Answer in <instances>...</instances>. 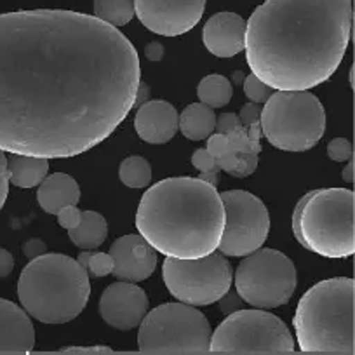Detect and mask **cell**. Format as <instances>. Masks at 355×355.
Returning a JSON list of instances; mask_svg holds the SVG:
<instances>
[{
  "instance_id": "cell-43",
  "label": "cell",
  "mask_w": 355,
  "mask_h": 355,
  "mask_svg": "<svg viewBox=\"0 0 355 355\" xmlns=\"http://www.w3.org/2000/svg\"><path fill=\"white\" fill-rule=\"evenodd\" d=\"M355 166H354V155L350 157V159H348V164H347V167H345L343 169V180L347 183H354V178H355Z\"/></svg>"
},
{
  "instance_id": "cell-28",
  "label": "cell",
  "mask_w": 355,
  "mask_h": 355,
  "mask_svg": "<svg viewBox=\"0 0 355 355\" xmlns=\"http://www.w3.org/2000/svg\"><path fill=\"white\" fill-rule=\"evenodd\" d=\"M244 93L252 103H265L272 94V89L259 80L254 73H251L244 78Z\"/></svg>"
},
{
  "instance_id": "cell-2",
  "label": "cell",
  "mask_w": 355,
  "mask_h": 355,
  "mask_svg": "<svg viewBox=\"0 0 355 355\" xmlns=\"http://www.w3.org/2000/svg\"><path fill=\"white\" fill-rule=\"evenodd\" d=\"M352 18V0H266L245 23L249 68L275 91H310L343 61Z\"/></svg>"
},
{
  "instance_id": "cell-33",
  "label": "cell",
  "mask_w": 355,
  "mask_h": 355,
  "mask_svg": "<svg viewBox=\"0 0 355 355\" xmlns=\"http://www.w3.org/2000/svg\"><path fill=\"white\" fill-rule=\"evenodd\" d=\"M9 171H8V155L0 148V209L4 207L9 196Z\"/></svg>"
},
{
  "instance_id": "cell-20",
  "label": "cell",
  "mask_w": 355,
  "mask_h": 355,
  "mask_svg": "<svg viewBox=\"0 0 355 355\" xmlns=\"http://www.w3.org/2000/svg\"><path fill=\"white\" fill-rule=\"evenodd\" d=\"M8 171L11 185L19 187V189H33L46 180L49 162L42 157L12 153L8 159Z\"/></svg>"
},
{
  "instance_id": "cell-31",
  "label": "cell",
  "mask_w": 355,
  "mask_h": 355,
  "mask_svg": "<svg viewBox=\"0 0 355 355\" xmlns=\"http://www.w3.org/2000/svg\"><path fill=\"white\" fill-rule=\"evenodd\" d=\"M192 164L196 169L200 171V173H206V171H218V173H220V169H218L216 166V159H214L206 148H199L193 152Z\"/></svg>"
},
{
  "instance_id": "cell-15",
  "label": "cell",
  "mask_w": 355,
  "mask_h": 355,
  "mask_svg": "<svg viewBox=\"0 0 355 355\" xmlns=\"http://www.w3.org/2000/svg\"><path fill=\"white\" fill-rule=\"evenodd\" d=\"M115 279L125 282H141L153 274L157 266V251L141 235H124L110 248Z\"/></svg>"
},
{
  "instance_id": "cell-13",
  "label": "cell",
  "mask_w": 355,
  "mask_h": 355,
  "mask_svg": "<svg viewBox=\"0 0 355 355\" xmlns=\"http://www.w3.org/2000/svg\"><path fill=\"white\" fill-rule=\"evenodd\" d=\"M206 0H135V15L150 32L178 37L200 21Z\"/></svg>"
},
{
  "instance_id": "cell-27",
  "label": "cell",
  "mask_w": 355,
  "mask_h": 355,
  "mask_svg": "<svg viewBox=\"0 0 355 355\" xmlns=\"http://www.w3.org/2000/svg\"><path fill=\"white\" fill-rule=\"evenodd\" d=\"M227 136V143H228V148L234 150L237 153H258L261 152V143L256 141V139L249 138L248 131L245 128L239 125L237 129H234L232 132H228Z\"/></svg>"
},
{
  "instance_id": "cell-5",
  "label": "cell",
  "mask_w": 355,
  "mask_h": 355,
  "mask_svg": "<svg viewBox=\"0 0 355 355\" xmlns=\"http://www.w3.org/2000/svg\"><path fill=\"white\" fill-rule=\"evenodd\" d=\"M354 279H327L302 296L295 313L300 350L305 354H355Z\"/></svg>"
},
{
  "instance_id": "cell-6",
  "label": "cell",
  "mask_w": 355,
  "mask_h": 355,
  "mask_svg": "<svg viewBox=\"0 0 355 355\" xmlns=\"http://www.w3.org/2000/svg\"><path fill=\"white\" fill-rule=\"evenodd\" d=\"M355 196L348 189L306 193L293 213V232L300 244L324 258L355 254Z\"/></svg>"
},
{
  "instance_id": "cell-12",
  "label": "cell",
  "mask_w": 355,
  "mask_h": 355,
  "mask_svg": "<svg viewBox=\"0 0 355 355\" xmlns=\"http://www.w3.org/2000/svg\"><path fill=\"white\" fill-rule=\"evenodd\" d=\"M220 196L225 206V227L218 249L223 256L251 254L268 237V209L261 199L245 190H228Z\"/></svg>"
},
{
  "instance_id": "cell-42",
  "label": "cell",
  "mask_w": 355,
  "mask_h": 355,
  "mask_svg": "<svg viewBox=\"0 0 355 355\" xmlns=\"http://www.w3.org/2000/svg\"><path fill=\"white\" fill-rule=\"evenodd\" d=\"M199 180H202V182L216 187L218 183H220V174H218V171H206V173H200Z\"/></svg>"
},
{
  "instance_id": "cell-40",
  "label": "cell",
  "mask_w": 355,
  "mask_h": 355,
  "mask_svg": "<svg viewBox=\"0 0 355 355\" xmlns=\"http://www.w3.org/2000/svg\"><path fill=\"white\" fill-rule=\"evenodd\" d=\"M164 54H166V49H164V46L160 42H150L145 47V56L150 61H160L164 58Z\"/></svg>"
},
{
  "instance_id": "cell-26",
  "label": "cell",
  "mask_w": 355,
  "mask_h": 355,
  "mask_svg": "<svg viewBox=\"0 0 355 355\" xmlns=\"http://www.w3.org/2000/svg\"><path fill=\"white\" fill-rule=\"evenodd\" d=\"M77 261L91 277L96 279L110 275L114 270V259H112L110 252H89L84 249V252L78 254Z\"/></svg>"
},
{
  "instance_id": "cell-25",
  "label": "cell",
  "mask_w": 355,
  "mask_h": 355,
  "mask_svg": "<svg viewBox=\"0 0 355 355\" xmlns=\"http://www.w3.org/2000/svg\"><path fill=\"white\" fill-rule=\"evenodd\" d=\"M121 182L129 189H145L152 182V166L141 155L128 157L119 169Z\"/></svg>"
},
{
  "instance_id": "cell-16",
  "label": "cell",
  "mask_w": 355,
  "mask_h": 355,
  "mask_svg": "<svg viewBox=\"0 0 355 355\" xmlns=\"http://www.w3.org/2000/svg\"><path fill=\"white\" fill-rule=\"evenodd\" d=\"M245 21L235 12H218L204 26V46L218 58H232L244 51Z\"/></svg>"
},
{
  "instance_id": "cell-23",
  "label": "cell",
  "mask_w": 355,
  "mask_h": 355,
  "mask_svg": "<svg viewBox=\"0 0 355 355\" xmlns=\"http://www.w3.org/2000/svg\"><path fill=\"white\" fill-rule=\"evenodd\" d=\"M232 94H234V87H232L230 80L223 75H207L200 80L199 87H197V96H199L200 103L207 105L213 110L230 103Z\"/></svg>"
},
{
  "instance_id": "cell-10",
  "label": "cell",
  "mask_w": 355,
  "mask_h": 355,
  "mask_svg": "<svg viewBox=\"0 0 355 355\" xmlns=\"http://www.w3.org/2000/svg\"><path fill=\"white\" fill-rule=\"evenodd\" d=\"M235 291L254 309L286 305L296 291V268L277 249H256L242 259L235 272Z\"/></svg>"
},
{
  "instance_id": "cell-41",
  "label": "cell",
  "mask_w": 355,
  "mask_h": 355,
  "mask_svg": "<svg viewBox=\"0 0 355 355\" xmlns=\"http://www.w3.org/2000/svg\"><path fill=\"white\" fill-rule=\"evenodd\" d=\"M150 98V87L145 84V82H139L138 91H136V98H135V107H139V105L146 103Z\"/></svg>"
},
{
  "instance_id": "cell-39",
  "label": "cell",
  "mask_w": 355,
  "mask_h": 355,
  "mask_svg": "<svg viewBox=\"0 0 355 355\" xmlns=\"http://www.w3.org/2000/svg\"><path fill=\"white\" fill-rule=\"evenodd\" d=\"M12 270H15V258L11 252L0 248V279L11 275Z\"/></svg>"
},
{
  "instance_id": "cell-22",
  "label": "cell",
  "mask_w": 355,
  "mask_h": 355,
  "mask_svg": "<svg viewBox=\"0 0 355 355\" xmlns=\"http://www.w3.org/2000/svg\"><path fill=\"white\" fill-rule=\"evenodd\" d=\"M108 225L107 220L96 211H82L80 223L75 228L68 230V237L77 248L85 249H96L107 241Z\"/></svg>"
},
{
  "instance_id": "cell-29",
  "label": "cell",
  "mask_w": 355,
  "mask_h": 355,
  "mask_svg": "<svg viewBox=\"0 0 355 355\" xmlns=\"http://www.w3.org/2000/svg\"><path fill=\"white\" fill-rule=\"evenodd\" d=\"M354 155L352 152V143L347 138H334L327 145V157L334 162H345Z\"/></svg>"
},
{
  "instance_id": "cell-30",
  "label": "cell",
  "mask_w": 355,
  "mask_h": 355,
  "mask_svg": "<svg viewBox=\"0 0 355 355\" xmlns=\"http://www.w3.org/2000/svg\"><path fill=\"white\" fill-rule=\"evenodd\" d=\"M56 216H58V223H60V227L67 228V230H71V228H75L78 223H80L82 211L78 209L77 206H73V204H70V206L61 207V209L56 213Z\"/></svg>"
},
{
  "instance_id": "cell-9",
  "label": "cell",
  "mask_w": 355,
  "mask_h": 355,
  "mask_svg": "<svg viewBox=\"0 0 355 355\" xmlns=\"http://www.w3.org/2000/svg\"><path fill=\"white\" fill-rule=\"evenodd\" d=\"M216 354H293L295 340L277 315L263 310H237L211 333Z\"/></svg>"
},
{
  "instance_id": "cell-4",
  "label": "cell",
  "mask_w": 355,
  "mask_h": 355,
  "mask_svg": "<svg viewBox=\"0 0 355 355\" xmlns=\"http://www.w3.org/2000/svg\"><path fill=\"white\" fill-rule=\"evenodd\" d=\"M23 309L44 324H64L85 309L91 296L89 274L77 259L60 252H44L30 259L18 281Z\"/></svg>"
},
{
  "instance_id": "cell-14",
  "label": "cell",
  "mask_w": 355,
  "mask_h": 355,
  "mask_svg": "<svg viewBox=\"0 0 355 355\" xmlns=\"http://www.w3.org/2000/svg\"><path fill=\"white\" fill-rule=\"evenodd\" d=\"M148 296L131 282H115L108 286L100 300V313L108 326L119 331H131L139 326L148 313Z\"/></svg>"
},
{
  "instance_id": "cell-8",
  "label": "cell",
  "mask_w": 355,
  "mask_h": 355,
  "mask_svg": "<svg viewBox=\"0 0 355 355\" xmlns=\"http://www.w3.org/2000/svg\"><path fill=\"white\" fill-rule=\"evenodd\" d=\"M211 326L206 315L187 303H164L150 310L139 322L141 352L204 354L209 352Z\"/></svg>"
},
{
  "instance_id": "cell-1",
  "label": "cell",
  "mask_w": 355,
  "mask_h": 355,
  "mask_svg": "<svg viewBox=\"0 0 355 355\" xmlns=\"http://www.w3.org/2000/svg\"><path fill=\"white\" fill-rule=\"evenodd\" d=\"M139 58L96 16L0 15V148L68 159L107 139L135 108Z\"/></svg>"
},
{
  "instance_id": "cell-18",
  "label": "cell",
  "mask_w": 355,
  "mask_h": 355,
  "mask_svg": "<svg viewBox=\"0 0 355 355\" xmlns=\"http://www.w3.org/2000/svg\"><path fill=\"white\" fill-rule=\"evenodd\" d=\"M35 345V329L25 309L0 298V354H28Z\"/></svg>"
},
{
  "instance_id": "cell-35",
  "label": "cell",
  "mask_w": 355,
  "mask_h": 355,
  "mask_svg": "<svg viewBox=\"0 0 355 355\" xmlns=\"http://www.w3.org/2000/svg\"><path fill=\"white\" fill-rule=\"evenodd\" d=\"M259 117H261V107H259V103H252L251 101V103H245L242 107L239 121H241L242 128L248 129L249 125L259 124Z\"/></svg>"
},
{
  "instance_id": "cell-38",
  "label": "cell",
  "mask_w": 355,
  "mask_h": 355,
  "mask_svg": "<svg viewBox=\"0 0 355 355\" xmlns=\"http://www.w3.org/2000/svg\"><path fill=\"white\" fill-rule=\"evenodd\" d=\"M44 252H46V244H44L40 239H30V241H26L25 244H23V254H25V258L28 259V261L30 259L39 258Z\"/></svg>"
},
{
  "instance_id": "cell-36",
  "label": "cell",
  "mask_w": 355,
  "mask_h": 355,
  "mask_svg": "<svg viewBox=\"0 0 355 355\" xmlns=\"http://www.w3.org/2000/svg\"><path fill=\"white\" fill-rule=\"evenodd\" d=\"M227 148H228V143H227V136L225 135L216 132V135H211L209 138H207V148L206 150L214 157V159H218V157L223 155V153L227 152Z\"/></svg>"
},
{
  "instance_id": "cell-37",
  "label": "cell",
  "mask_w": 355,
  "mask_h": 355,
  "mask_svg": "<svg viewBox=\"0 0 355 355\" xmlns=\"http://www.w3.org/2000/svg\"><path fill=\"white\" fill-rule=\"evenodd\" d=\"M241 125L239 121V115L235 114H223L220 115V119H216V125H214V131L220 132V135H228L234 129H237Z\"/></svg>"
},
{
  "instance_id": "cell-3",
  "label": "cell",
  "mask_w": 355,
  "mask_h": 355,
  "mask_svg": "<svg viewBox=\"0 0 355 355\" xmlns=\"http://www.w3.org/2000/svg\"><path fill=\"white\" fill-rule=\"evenodd\" d=\"M225 206L216 187L199 178H167L143 196L136 228L157 252L193 259L218 249Z\"/></svg>"
},
{
  "instance_id": "cell-19",
  "label": "cell",
  "mask_w": 355,
  "mask_h": 355,
  "mask_svg": "<svg viewBox=\"0 0 355 355\" xmlns=\"http://www.w3.org/2000/svg\"><path fill=\"white\" fill-rule=\"evenodd\" d=\"M37 200L46 213L56 214L64 206H77L80 200V189L73 178L64 173H56L46 176L39 185Z\"/></svg>"
},
{
  "instance_id": "cell-21",
  "label": "cell",
  "mask_w": 355,
  "mask_h": 355,
  "mask_svg": "<svg viewBox=\"0 0 355 355\" xmlns=\"http://www.w3.org/2000/svg\"><path fill=\"white\" fill-rule=\"evenodd\" d=\"M214 125H216V115L213 108L204 103L189 105L178 117V131H182L185 138L193 141L209 138L214 131Z\"/></svg>"
},
{
  "instance_id": "cell-24",
  "label": "cell",
  "mask_w": 355,
  "mask_h": 355,
  "mask_svg": "<svg viewBox=\"0 0 355 355\" xmlns=\"http://www.w3.org/2000/svg\"><path fill=\"white\" fill-rule=\"evenodd\" d=\"M94 16L115 28L124 26L135 18V0H94Z\"/></svg>"
},
{
  "instance_id": "cell-34",
  "label": "cell",
  "mask_w": 355,
  "mask_h": 355,
  "mask_svg": "<svg viewBox=\"0 0 355 355\" xmlns=\"http://www.w3.org/2000/svg\"><path fill=\"white\" fill-rule=\"evenodd\" d=\"M258 167V153H239V169L235 178L251 176Z\"/></svg>"
},
{
  "instance_id": "cell-11",
  "label": "cell",
  "mask_w": 355,
  "mask_h": 355,
  "mask_svg": "<svg viewBox=\"0 0 355 355\" xmlns=\"http://www.w3.org/2000/svg\"><path fill=\"white\" fill-rule=\"evenodd\" d=\"M162 275L167 291L178 302L192 306L213 305L234 282L232 265L221 252L193 259L166 256Z\"/></svg>"
},
{
  "instance_id": "cell-32",
  "label": "cell",
  "mask_w": 355,
  "mask_h": 355,
  "mask_svg": "<svg viewBox=\"0 0 355 355\" xmlns=\"http://www.w3.org/2000/svg\"><path fill=\"white\" fill-rule=\"evenodd\" d=\"M242 303H244V300L241 298V295H239L237 291H232V289H228V291L225 293L220 300H218L220 310L225 313V315H230V313L241 310Z\"/></svg>"
},
{
  "instance_id": "cell-7",
  "label": "cell",
  "mask_w": 355,
  "mask_h": 355,
  "mask_svg": "<svg viewBox=\"0 0 355 355\" xmlns=\"http://www.w3.org/2000/svg\"><path fill=\"white\" fill-rule=\"evenodd\" d=\"M261 135L284 152L313 148L326 131V112L310 91H275L261 108Z\"/></svg>"
},
{
  "instance_id": "cell-17",
  "label": "cell",
  "mask_w": 355,
  "mask_h": 355,
  "mask_svg": "<svg viewBox=\"0 0 355 355\" xmlns=\"http://www.w3.org/2000/svg\"><path fill=\"white\" fill-rule=\"evenodd\" d=\"M178 112L164 100L139 105L135 117V129L139 138L152 145H164L178 132Z\"/></svg>"
},
{
  "instance_id": "cell-44",
  "label": "cell",
  "mask_w": 355,
  "mask_h": 355,
  "mask_svg": "<svg viewBox=\"0 0 355 355\" xmlns=\"http://www.w3.org/2000/svg\"><path fill=\"white\" fill-rule=\"evenodd\" d=\"M234 78H235V82H241V80H244V73H242V71H235L234 73Z\"/></svg>"
}]
</instances>
